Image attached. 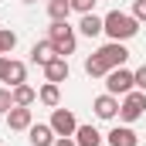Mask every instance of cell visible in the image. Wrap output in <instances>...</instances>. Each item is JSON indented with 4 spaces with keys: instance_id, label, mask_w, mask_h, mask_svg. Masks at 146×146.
Returning <instances> with one entry per match:
<instances>
[{
    "instance_id": "cell-23",
    "label": "cell",
    "mask_w": 146,
    "mask_h": 146,
    "mask_svg": "<svg viewBox=\"0 0 146 146\" xmlns=\"http://www.w3.org/2000/svg\"><path fill=\"white\" fill-rule=\"evenodd\" d=\"M133 78H136V88H139V92H146V65H143V68H136V72H133Z\"/></svg>"
},
{
    "instance_id": "cell-25",
    "label": "cell",
    "mask_w": 146,
    "mask_h": 146,
    "mask_svg": "<svg viewBox=\"0 0 146 146\" xmlns=\"http://www.w3.org/2000/svg\"><path fill=\"white\" fill-rule=\"evenodd\" d=\"M54 146H78V143H75L72 136H58V139H54Z\"/></svg>"
},
{
    "instance_id": "cell-10",
    "label": "cell",
    "mask_w": 146,
    "mask_h": 146,
    "mask_svg": "<svg viewBox=\"0 0 146 146\" xmlns=\"http://www.w3.org/2000/svg\"><path fill=\"white\" fill-rule=\"evenodd\" d=\"M92 109H95L99 119H115V115H119V99L106 92V95H99V99L92 102Z\"/></svg>"
},
{
    "instance_id": "cell-17",
    "label": "cell",
    "mask_w": 146,
    "mask_h": 146,
    "mask_svg": "<svg viewBox=\"0 0 146 146\" xmlns=\"http://www.w3.org/2000/svg\"><path fill=\"white\" fill-rule=\"evenodd\" d=\"M27 82V65L24 61H14L10 58V72H7V85L14 88V85H24Z\"/></svg>"
},
{
    "instance_id": "cell-4",
    "label": "cell",
    "mask_w": 146,
    "mask_h": 146,
    "mask_svg": "<svg viewBox=\"0 0 146 146\" xmlns=\"http://www.w3.org/2000/svg\"><path fill=\"white\" fill-rule=\"evenodd\" d=\"M136 88V78H133V72L122 65V68H112L109 75H106V92L109 95H129Z\"/></svg>"
},
{
    "instance_id": "cell-18",
    "label": "cell",
    "mask_w": 146,
    "mask_h": 146,
    "mask_svg": "<svg viewBox=\"0 0 146 146\" xmlns=\"http://www.w3.org/2000/svg\"><path fill=\"white\" fill-rule=\"evenodd\" d=\"M68 14H72L68 0H48V17L51 21H68Z\"/></svg>"
},
{
    "instance_id": "cell-20",
    "label": "cell",
    "mask_w": 146,
    "mask_h": 146,
    "mask_svg": "<svg viewBox=\"0 0 146 146\" xmlns=\"http://www.w3.org/2000/svg\"><path fill=\"white\" fill-rule=\"evenodd\" d=\"M10 109H14V92L0 88V112H10Z\"/></svg>"
},
{
    "instance_id": "cell-7",
    "label": "cell",
    "mask_w": 146,
    "mask_h": 146,
    "mask_svg": "<svg viewBox=\"0 0 146 146\" xmlns=\"http://www.w3.org/2000/svg\"><path fill=\"white\" fill-rule=\"evenodd\" d=\"M7 126H10L14 133L31 129V126H34V112H31V106H14V109L7 112Z\"/></svg>"
},
{
    "instance_id": "cell-22",
    "label": "cell",
    "mask_w": 146,
    "mask_h": 146,
    "mask_svg": "<svg viewBox=\"0 0 146 146\" xmlns=\"http://www.w3.org/2000/svg\"><path fill=\"white\" fill-rule=\"evenodd\" d=\"M133 17H136L139 24L146 21V0H133Z\"/></svg>"
},
{
    "instance_id": "cell-26",
    "label": "cell",
    "mask_w": 146,
    "mask_h": 146,
    "mask_svg": "<svg viewBox=\"0 0 146 146\" xmlns=\"http://www.w3.org/2000/svg\"><path fill=\"white\" fill-rule=\"evenodd\" d=\"M24 3H34V0H24Z\"/></svg>"
},
{
    "instance_id": "cell-15",
    "label": "cell",
    "mask_w": 146,
    "mask_h": 146,
    "mask_svg": "<svg viewBox=\"0 0 146 146\" xmlns=\"http://www.w3.org/2000/svg\"><path fill=\"white\" fill-rule=\"evenodd\" d=\"M109 146H136V133L129 126H115L109 133Z\"/></svg>"
},
{
    "instance_id": "cell-2",
    "label": "cell",
    "mask_w": 146,
    "mask_h": 146,
    "mask_svg": "<svg viewBox=\"0 0 146 146\" xmlns=\"http://www.w3.org/2000/svg\"><path fill=\"white\" fill-rule=\"evenodd\" d=\"M48 41L54 44V51H58L61 58L75 54V48H78L75 27H68V21H51V27H48Z\"/></svg>"
},
{
    "instance_id": "cell-1",
    "label": "cell",
    "mask_w": 146,
    "mask_h": 146,
    "mask_svg": "<svg viewBox=\"0 0 146 146\" xmlns=\"http://www.w3.org/2000/svg\"><path fill=\"white\" fill-rule=\"evenodd\" d=\"M102 21H106V34H109L112 41H129V37H136V34H139V21H136L133 14L109 10Z\"/></svg>"
},
{
    "instance_id": "cell-13",
    "label": "cell",
    "mask_w": 146,
    "mask_h": 146,
    "mask_svg": "<svg viewBox=\"0 0 146 146\" xmlns=\"http://www.w3.org/2000/svg\"><path fill=\"white\" fill-rule=\"evenodd\" d=\"M78 31L85 37H99L102 31H106V21L99 17V14H82V24H78Z\"/></svg>"
},
{
    "instance_id": "cell-19",
    "label": "cell",
    "mask_w": 146,
    "mask_h": 146,
    "mask_svg": "<svg viewBox=\"0 0 146 146\" xmlns=\"http://www.w3.org/2000/svg\"><path fill=\"white\" fill-rule=\"evenodd\" d=\"M17 48V34L14 31H0V54H10Z\"/></svg>"
},
{
    "instance_id": "cell-12",
    "label": "cell",
    "mask_w": 146,
    "mask_h": 146,
    "mask_svg": "<svg viewBox=\"0 0 146 146\" xmlns=\"http://www.w3.org/2000/svg\"><path fill=\"white\" fill-rule=\"evenodd\" d=\"M37 102H41V106H48V109H58V106H61V88H58L54 82L41 85V88H37Z\"/></svg>"
},
{
    "instance_id": "cell-16",
    "label": "cell",
    "mask_w": 146,
    "mask_h": 146,
    "mask_svg": "<svg viewBox=\"0 0 146 146\" xmlns=\"http://www.w3.org/2000/svg\"><path fill=\"white\" fill-rule=\"evenodd\" d=\"M10 92H14V106H34L37 102V92L27 85V82H24V85H14Z\"/></svg>"
},
{
    "instance_id": "cell-8",
    "label": "cell",
    "mask_w": 146,
    "mask_h": 146,
    "mask_svg": "<svg viewBox=\"0 0 146 146\" xmlns=\"http://www.w3.org/2000/svg\"><path fill=\"white\" fill-rule=\"evenodd\" d=\"M54 58H61V54L54 51V44H51L48 37H44V41H34V48H31V61H34V65L44 68V65H51Z\"/></svg>"
},
{
    "instance_id": "cell-3",
    "label": "cell",
    "mask_w": 146,
    "mask_h": 146,
    "mask_svg": "<svg viewBox=\"0 0 146 146\" xmlns=\"http://www.w3.org/2000/svg\"><path fill=\"white\" fill-rule=\"evenodd\" d=\"M95 58L102 61L106 72H112V68H122V65L129 61V51H126L122 41H109V44H102V48L95 51Z\"/></svg>"
},
{
    "instance_id": "cell-24",
    "label": "cell",
    "mask_w": 146,
    "mask_h": 146,
    "mask_svg": "<svg viewBox=\"0 0 146 146\" xmlns=\"http://www.w3.org/2000/svg\"><path fill=\"white\" fill-rule=\"evenodd\" d=\"M7 72H10V58L0 54V82H7Z\"/></svg>"
},
{
    "instance_id": "cell-9",
    "label": "cell",
    "mask_w": 146,
    "mask_h": 146,
    "mask_svg": "<svg viewBox=\"0 0 146 146\" xmlns=\"http://www.w3.org/2000/svg\"><path fill=\"white\" fill-rule=\"evenodd\" d=\"M27 139H31V146H54V129H51V122H37V126H31L27 129Z\"/></svg>"
},
{
    "instance_id": "cell-11",
    "label": "cell",
    "mask_w": 146,
    "mask_h": 146,
    "mask_svg": "<svg viewBox=\"0 0 146 146\" xmlns=\"http://www.w3.org/2000/svg\"><path fill=\"white\" fill-rule=\"evenodd\" d=\"M68 75H72V68H68V58H54L51 65H44V78L48 82H68Z\"/></svg>"
},
{
    "instance_id": "cell-14",
    "label": "cell",
    "mask_w": 146,
    "mask_h": 146,
    "mask_svg": "<svg viewBox=\"0 0 146 146\" xmlns=\"http://www.w3.org/2000/svg\"><path fill=\"white\" fill-rule=\"evenodd\" d=\"M75 143L78 146H102V133L95 126H78L75 129Z\"/></svg>"
},
{
    "instance_id": "cell-6",
    "label": "cell",
    "mask_w": 146,
    "mask_h": 146,
    "mask_svg": "<svg viewBox=\"0 0 146 146\" xmlns=\"http://www.w3.org/2000/svg\"><path fill=\"white\" fill-rule=\"evenodd\" d=\"M51 129H54V136H75V129H78V119H75L72 109H51Z\"/></svg>"
},
{
    "instance_id": "cell-5",
    "label": "cell",
    "mask_w": 146,
    "mask_h": 146,
    "mask_svg": "<svg viewBox=\"0 0 146 146\" xmlns=\"http://www.w3.org/2000/svg\"><path fill=\"white\" fill-rule=\"evenodd\" d=\"M143 109H146V92L133 88V92L122 95V102H119V119H122V122H136V119L143 115Z\"/></svg>"
},
{
    "instance_id": "cell-21",
    "label": "cell",
    "mask_w": 146,
    "mask_h": 146,
    "mask_svg": "<svg viewBox=\"0 0 146 146\" xmlns=\"http://www.w3.org/2000/svg\"><path fill=\"white\" fill-rule=\"evenodd\" d=\"M72 3V10H78V14H92V7H95V0H68Z\"/></svg>"
}]
</instances>
